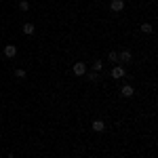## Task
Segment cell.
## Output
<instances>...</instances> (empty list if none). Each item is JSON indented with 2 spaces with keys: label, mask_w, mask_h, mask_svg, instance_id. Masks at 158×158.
Wrapping results in <instances>:
<instances>
[{
  "label": "cell",
  "mask_w": 158,
  "mask_h": 158,
  "mask_svg": "<svg viewBox=\"0 0 158 158\" xmlns=\"http://www.w3.org/2000/svg\"><path fill=\"white\" fill-rule=\"evenodd\" d=\"M108 61H112V63H116V61H118V53H116V51H110Z\"/></svg>",
  "instance_id": "obj_10"
},
{
  "label": "cell",
  "mask_w": 158,
  "mask_h": 158,
  "mask_svg": "<svg viewBox=\"0 0 158 158\" xmlns=\"http://www.w3.org/2000/svg\"><path fill=\"white\" fill-rule=\"evenodd\" d=\"M86 78H89V80H93V82H95V80H97V74L93 72V74H86Z\"/></svg>",
  "instance_id": "obj_14"
},
{
  "label": "cell",
  "mask_w": 158,
  "mask_h": 158,
  "mask_svg": "<svg viewBox=\"0 0 158 158\" xmlns=\"http://www.w3.org/2000/svg\"><path fill=\"white\" fill-rule=\"evenodd\" d=\"M19 9H21V11H27V9H30V2H27V0H21V2H19Z\"/></svg>",
  "instance_id": "obj_12"
},
{
  "label": "cell",
  "mask_w": 158,
  "mask_h": 158,
  "mask_svg": "<svg viewBox=\"0 0 158 158\" xmlns=\"http://www.w3.org/2000/svg\"><path fill=\"white\" fill-rule=\"evenodd\" d=\"M120 93H122V97H133V93H135V89L131 85H124L120 89Z\"/></svg>",
  "instance_id": "obj_6"
},
{
  "label": "cell",
  "mask_w": 158,
  "mask_h": 158,
  "mask_svg": "<svg viewBox=\"0 0 158 158\" xmlns=\"http://www.w3.org/2000/svg\"><path fill=\"white\" fill-rule=\"evenodd\" d=\"M131 57H133V55H131V51H122V53H118V61H120V63L131 61Z\"/></svg>",
  "instance_id": "obj_7"
},
{
  "label": "cell",
  "mask_w": 158,
  "mask_h": 158,
  "mask_svg": "<svg viewBox=\"0 0 158 158\" xmlns=\"http://www.w3.org/2000/svg\"><path fill=\"white\" fill-rule=\"evenodd\" d=\"M15 55H17V47H15V44H6V47H4V57L13 59Z\"/></svg>",
  "instance_id": "obj_3"
},
{
  "label": "cell",
  "mask_w": 158,
  "mask_h": 158,
  "mask_svg": "<svg viewBox=\"0 0 158 158\" xmlns=\"http://www.w3.org/2000/svg\"><path fill=\"white\" fill-rule=\"evenodd\" d=\"M34 32H36L34 23H23V34H25V36H32Z\"/></svg>",
  "instance_id": "obj_8"
},
{
  "label": "cell",
  "mask_w": 158,
  "mask_h": 158,
  "mask_svg": "<svg viewBox=\"0 0 158 158\" xmlns=\"http://www.w3.org/2000/svg\"><path fill=\"white\" fill-rule=\"evenodd\" d=\"M141 32H143V34H152V32H154L152 23H141Z\"/></svg>",
  "instance_id": "obj_9"
},
{
  "label": "cell",
  "mask_w": 158,
  "mask_h": 158,
  "mask_svg": "<svg viewBox=\"0 0 158 158\" xmlns=\"http://www.w3.org/2000/svg\"><path fill=\"white\" fill-rule=\"evenodd\" d=\"M110 9L114 13H120L122 9H124V0H112V2H110Z\"/></svg>",
  "instance_id": "obj_2"
},
{
  "label": "cell",
  "mask_w": 158,
  "mask_h": 158,
  "mask_svg": "<svg viewBox=\"0 0 158 158\" xmlns=\"http://www.w3.org/2000/svg\"><path fill=\"white\" fill-rule=\"evenodd\" d=\"M120 158H129V156H120Z\"/></svg>",
  "instance_id": "obj_16"
},
{
  "label": "cell",
  "mask_w": 158,
  "mask_h": 158,
  "mask_svg": "<svg viewBox=\"0 0 158 158\" xmlns=\"http://www.w3.org/2000/svg\"><path fill=\"white\" fill-rule=\"evenodd\" d=\"M72 72L76 74V76H85V74H86V63H82V61L74 63V65H72Z\"/></svg>",
  "instance_id": "obj_1"
},
{
  "label": "cell",
  "mask_w": 158,
  "mask_h": 158,
  "mask_svg": "<svg viewBox=\"0 0 158 158\" xmlns=\"http://www.w3.org/2000/svg\"><path fill=\"white\" fill-rule=\"evenodd\" d=\"M112 78H124V68H122V65L112 68Z\"/></svg>",
  "instance_id": "obj_5"
},
{
  "label": "cell",
  "mask_w": 158,
  "mask_h": 158,
  "mask_svg": "<svg viewBox=\"0 0 158 158\" xmlns=\"http://www.w3.org/2000/svg\"><path fill=\"white\" fill-rule=\"evenodd\" d=\"M6 158H13V154H9V156H6Z\"/></svg>",
  "instance_id": "obj_15"
},
{
  "label": "cell",
  "mask_w": 158,
  "mask_h": 158,
  "mask_svg": "<svg viewBox=\"0 0 158 158\" xmlns=\"http://www.w3.org/2000/svg\"><path fill=\"white\" fill-rule=\"evenodd\" d=\"M15 76H17V78H25L27 74H25V70H15Z\"/></svg>",
  "instance_id": "obj_13"
},
{
  "label": "cell",
  "mask_w": 158,
  "mask_h": 158,
  "mask_svg": "<svg viewBox=\"0 0 158 158\" xmlns=\"http://www.w3.org/2000/svg\"><path fill=\"white\" fill-rule=\"evenodd\" d=\"M91 127H93L95 133H103V131H106V122H103V120H93Z\"/></svg>",
  "instance_id": "obj_4"
},
{
  "label": "cell",
  "mask_w": 158,
  "mask_h": 158,
  "mask_svg": "<svg viewBox=\"0 0 158 158\" xmlns=\"http://www.w3.org/2000/svg\"><path fill=\"white\" fill-rule=\"evenodd\" d=\"M93 70H95V74H99L103 70V63H101V61H95V63H93Z\"/></svg>",
  "instance_id": "obj_11"
}]
</instances>
